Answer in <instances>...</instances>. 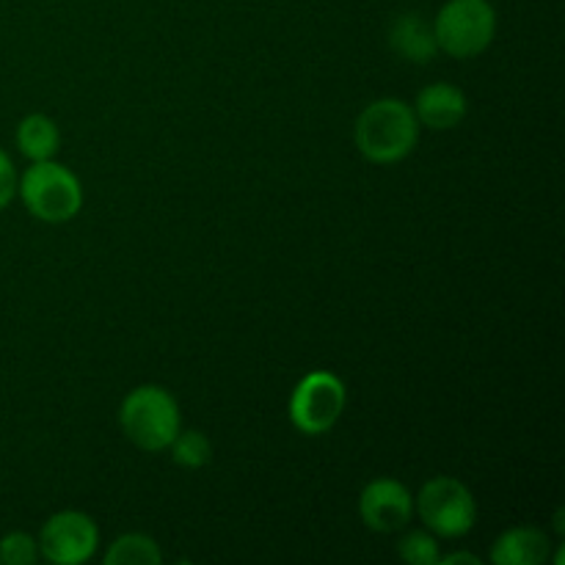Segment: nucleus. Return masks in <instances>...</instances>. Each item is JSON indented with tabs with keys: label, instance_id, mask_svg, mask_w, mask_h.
<instances>
[{
	"label": "nucleus",
	"instance_id": "obj_2",
	"mask_svg": "<svg viewBox=\"0 0 565 565\" xmlns=\"http://www.w3.org/2000/svg\"><path fill=\"white\" fill-rule=\"evenodd\" d=\"M119 425L127 439L143 452H163L180 434L182 417L174 395L158 384L136 386L121 401Z\"/></svg>",
	"mask_w": 565,
	"mask_h": 565
},
{
	"label": "nucleus",
	"instance_id": "obj_18",
	"mask_svg": "<svg viewBox=\"0 0 565 565\" xmlns=\"http://www.w3.org/2000/svg\"><path fill=\"white\" fill-rule=\"evenodd\" d=\"M456 563H469V565H480L478 555H469V552H452V555H441L439 565H456Z\"/></svg>",
	"mask_w": 565,
	"mask_h": 565
},
{
	"label": "nucleus",
	"instance_id": "obj_17",
	"mask_svg": "<svg viewBox=\"0 0 565 565\" xmlns=\"http://www.w3.org/2000/svg\"><path fill=\"white\" fill-rule=\"evenodd\" d=\"M17 180H20V177H17L14 163H11L9 154L0 149V210H6L11 202H14Z\"/></svg>",
	"mask_w": 565,
	"mask_h": 565
},
{
	"label": "nucleus",
	"instance_id": "obj_7",
	"mask_svg": "<svg viewBox=\"0 0 565 565\" xmlns=\"http://www.w3.org/2000/svg\"><path fill=\"white\" fill-rule=\"evenodd\" d=\"M99 530L88 513L61 511L42 524L39 555L55 565H81L97 555Z\"/></svg>",
	"mask_w": 565,
	"mask_h": 565
},
{
	"label": "nucleus",
	"instance_id": "obj_11",
	"mask_svg": "<svg viewBox=\"0 0 565 565\" xmlns=\"http://www.w3.org/2000/svg\"><path fill=\"white\" fill-rule=\"evenodd\" d=\"M390 42L403 58L414 61V64H428L436 50H439L436 47L434 25H428L419 14L397 17L395 25H392Z\"/></svg>",
	"mask_w": 565,
	"mask_h": 565
},
{
	"label": "nucleus",
	"instance_id": "obj_4",
	"mask_svg": "<svg viewBox=\"0 0 565 565\" xmlns=\"http://www.w3.org/2000/svg\"><path fill=\"white\" fill-rule=\"evenodd\" d=\"M497 33V11L489 0H447L434 20L436 47L452 58L480 55Z\"/></svg>",
	"mask_w": 565,
	"mask_h": 565
},
{
	"label": "nucleus",
	"instance_id": "obj_9",
	"mask_svg": "<svg viewBox=\"0 0 565 565\" xmlns=\"http://www.w3.org/2000/svg\"><path fill=\"white\" fill-rule=\"evenodd\" d=\"M414 116H417L419 127H430V130H452L467 116V94L450 83H430L414 99Z\"/></svg>",
	"mask_w": 565,
	"mask_h": 565
},
{
	"label": "nucleus",
	"instance_id": "obj_15",
	"mask_svg": "<svg viewBox=\"0 0 565 565\" xmlns=\"http://www.w3.org/2000/svg\"><path fill=\"white\" fill-rule=\"evenodd\" d=\"M397 555L403 563L412 565H439V539L434 533H425V530H414V533L403 535L401 544H397Z\"/></svg>",
	"mask_w": 565,
	"mask_h": 565
},
{
	"label": "nucleus",
	"instance_id": "obj_13",
	"mask_svg": "<svg viewBox=\"0 0 565 565\" xmlns=\"http://www.w3.org/2000/svg\"><path fill=\"white\" fill-rule=\"evenodd\" d=\"M103 561L105 565H158L163 555H160V546L154 544V539L141 533H127L108 546Z\"/></svg>",
	"mask_w": 565,
	"mask_h": 565
},
{
	"label": "nucleus",
	"instance_id": "obj_5",
	"mask_svg": "<svg viewBox=\"0 0 565 565\" xmlns=\"http://www.w3.org/2000/svg\"><path fill=\"white\" fill-rule=\"evenodd\" d=\"M419 519L436 539H463L478 522V502L472 491L456 478L428 480L414 500Z\"/></svg>",
	"mask_w": 565,
	"mask_h": 565
},
{
	"label": "nucleus",
	"instance_id": "obj_10",
	"mask_svg": "<svg viewBox=\"0 0 565 565\" xmlns=\"http://www.w3.org/2000/svg\"><path fill=\"white\" fill-rule=\"evenodd\" d=\"M489 557L494 565H539L550 557V539L544 530L513 527L494 541Z\"/></svg>",
	"mask_w": 565,
	"mask_h": 565
},
{
	"label": "nucleus",
	"instance_id": "obj_6",
	"mask_svg": "<svg viewBox=\"0 0 565 565\" xmlns=\"http://www.w3.org/2000/svg\"><path fill=\"white\" fill-rule=\"evenodd\" d=\"M345 403V384L329 370H312L298 381L290 395L292 428L307 436L329 434L340 423Z\"/></svg>",
	"mask_w": 565,
	"mask_h": 565
},
{
	"label": "nucleus",
	"instance_id": "obj_1",
	"mask_svg": "<svg viewBox=\"0 0 565 565\" xmlns=\"http://www.w3.org/2000/svg\"><path fill=\"white\" fill-rule=\"evenodd\" d=\"M356 149L375 166H392L406 160L419 141V121L414 108L397 97L370 103L353 127Z\"/></svg>",
	"mask_w": 565,
	"mask_h": 565
},
{
	"label": "nucleus",
	"instance_id": "obj_12",
	"mask_svg": "<svg viewBox=\"0 0 565 565\" xmlns=\"http://www.w3.org/2000/svg\"><path fill=\"white\" fill-rule=\"evenodd\" d=\"M17 147H20V152L31 163H36V160H53L61 147L58 125L44 114H28L17 125Z\"/></svg>",
	"mask_w": 565,
	"mask_h": 565
},
{
	"label": "nucleus",
	"instance_id": "obj_8",
	"mask_svg": "<svg viewBox=\"0 0 565 565\" xmlns=\"http://www.w3.org/2000/svg\"><path fill=\"white\" fill-rule=\"evenodd\" d=\"M414 497L401 480L375 478L359 494V516L375 533H397L412 522Z\"/></svg>",
	"mask_w": 565,
	"mask_h": 565
},
{
	"label": "nucleus",
	"instance_id": "obj_14",
	"mask_svg": "<svg viewBox=\"0 0 565 565\" xmlns=\"http://www.w3.org/2000/svg\"><path fill=\"white\" fill-rule=\"evenodd\" d=\"M171 458L174 463L185 469H202L207 467L210 458H213V445H210L207 436L202 430H182L174 436V441L169 445Z\"/></svg>",
	"mask_w": 565,
	"mask_h": 565
},
{
	"label": "nucleus",
	"instance_id": "obj_3",
	"mask_svg": "<svg viewBox=\"0 0 565 565\" xmlns=\"http://www.w3.org/2000/svg\"><path fill=\"white\" fill-rule=\"evenodd\" d=\"M17 193L33 218L44 224H66L83 207V185L66 166L36 160L17 180Z\"/></svg>",
	"mask_w": 565,
	"mask_h": 565
},
{
	"label": "nucleus",
	"instance_id": "obj_16",
	"mask_svg": "<svg viewBox=\"0 0 565 565\" xmlns=\"http://www.w3.org/2000/svg\"><path fill=\"white\" fill-rule=\"evenodd\" d=\"M39 561V541L33 535L14 530L0 539V563L3 565H33Z\"/></svg>",
	"mask_w": 565,
	"mask_h": 565
}]
</instances>
